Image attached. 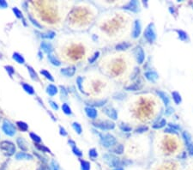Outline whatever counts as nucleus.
<instances>
[{"instance_id": "nucleus-19", "label": "nucleus", "mask_w": 193, "mask_h": 170, "mask_svg": "<svg viewBox=\"0 0 193 170\" xmlns=\"http://www.w3.org/2000/svg\"><path fill=\"white\" fill-rule=\"evenodd\" d=\"M131 46V43L124 41V42H121V43L116 45V48H116V50H118V51H124V50H127Z\"/></svg>"}, {"instance_id": "nucleus-42", "label": "nucleus", "mask_w": 193, "mask_h": 170, "mask_svg": "<svg viewBox=\"0 0 193 170\" xmlns=\"http://www.w3.org/2000/svg\"><path fill=\"white\" fill-rule=\"evenodd\" d=\"M99 56H100V52H95L94 54L91 56V58H90L89 59V63H94V62L96 61V59L99 58Z\"/></svg>"}, {"instance_id": "nucleus-36", "label": "nucleus", "mask_w": 193, "mask_h": 170, "mask_svg": "<svg viewBox=\"0 0 193 170\" xmlns=\"http://www.w3.org/2000/svg\"><path fill=\"white\" fill-rule=\"evenodd\" d=\"M17 143L19 144V147L21 148V150H27L28 149H27V147L25 146V141L22 139V138H21V137H19L18 139H17Z\"/></svg>"}, {"instance_id": "nucleus-6", "label": "nucleus", "mask_w": 193, "mask_h": 170, "mask_svg": "<svg viewBox=\"0 0 193 170\" xmlns=\"http://www.w3.org/2000/svg\"><path fill=\"white\" fill-rule=\"evenodd\" d=\"M94 125L99 128V129L102 130V131H108V130H113L115 128V124L111 121H100V122L94 123Z\"/></svg>"}, {"instance_id": "nucleus-43", "label": "nucleus", "mask_w": 193, "mask_h": 170, "mask_svg": "<svg viewBox=\"0 0 193 170\" xmlns=\"http://www.w3.org/2000/svg\"><path fill=\"white\" fill-rule=\"evenodd\" d=\"M72 150H73V153L76 155V157H81L82 156H83V153H82V151L79 150L77 147H76V146H75V147H72Z\"/></svg>"}, {"instance_id": "nucleus-35", "label": "nucleus", "mask_w": 193, "mask_h": 170, "mask_svg": "<svg viewBox=\"0 0 193 170\" xmlns=\"http://www.w3.org/2000/svg\"><path fill=\"white\" fill-rule=\"evenodd\" d=\"M54 36H55V33L53 32V31H49V32L46 33V34H41L42 38H45V39H53Z\"/></svg>"}, {"instance_id": "nucleus-53", "label": "nucleus", "mask_w": 193, "mask_h": 170, "mask_svg": "<svg viewBox=\"0 0 193 170\" xmlns=\"http://www.w3.org/2000/svg\"><path fill=\"white\" fill-rule=\"evenodd\" d=\"M8 4L6 3V1L4 0H0V9H5L7 8Z\"/></svg>"}, {"instance_id": "nucleus-38", "label": "nucleus", "mask_w": 193, "mask_h": 170, "mask_svg": "<svg viewBox=\"0 0 193 170\" xmlns=\"http://www.w3.org/2000/svg\"><path fill=\"white\" fill-rule=\"evenodd\" d=\"M141 87H142V86H141V85H139V84H138V83H133V84L131 85V86H128V87L126 88V89H127V90L136 91V90H138V89L141 88Z\"/></svg>"}, {"instance_id": "nucleus-17", "label": "nucleus", "mask_w": 193, "mask_h": 170, "mask_svg": "<svg viewBox=\"0 0 193 170\" xmlns=\"http://www.w3.org/2000/svg\"><path fill=\"white\" fill-rule=\"evenodd\" d=\"M76 72V68L74 66L68 67V68L61 69V73L66 76H72Z\"/></svg>"}, {"instance_id": "nucleus-34", "label": "nucleus", "mask_w": 193, "mask_h": 170, "mask_svg": "<svg viewBox=\"0 0 193 170\" xmlns=\"http://www.w3.org/2000/svg\"><path fill=\"white\" fill-rule=\"evenodd\" d=\"M148 131H149V127L147 125H140L136 129V132L137 133H144Z\"/></svg>"}, {"instance_id": "nucleus-49", "label": "nucleus", "mask_w": 193, "mask_h": 170, "mask_svg": "<svg viewBox=\"0 0 193 170\" xmlns=\"http://www.w3.org/2000/svg\"><path fill=\"white\" fill-rule=\"evenodd\" d=\"M164 131L165 132H166V133H169V134H179V132L178 131H174V130L171 129L170 127H166V128H165V130H164Z\"/></svg>"}, {"instance_id": "nucleus-16", "label": "nucleus", "mask_w": 193, "mask_h": 170, "mask_svg": "<svg viewBox=\"0 0 193 170\" xmlns=\"http://www.w3.org/2000/svg\"><path fill=\"white\" fill-rule=\"evenodd\" d=\"M172 99L173 102L176 104V105H179V104H181V102L183 101V99H182V96L180 95V93L178 92V91H172Z\"/></svg>"}, {"instance_id": "nucleus-10", "label": "nucleus", "mask_w": 193, "mask_h": 170, "mask_svg": "<svg viewBox=\"0 0 193 170\" xmlns=\"http://www.w3.org/2000/svg\"><path fill=\"white\" fill-rule=\"evenodd\" d=\"M145 78L151 82H156L159 80V74L155 71H148L144 73Z\"/></svg>"}, {"instance_id": "nucleus-23", "label": "nucleus", "mask_w": 193, "mask_h": 170, "mask_svg": "<svg viewBox=\"0 0 193 170\" xmlns=\"http://www.w3.org/2000/svg\"><path fill=\"white\" fill-rule=\"evenodd\" d=\"M124 145L122 144H117L115 145V147L112 149V152L115 153V154H118V155H122L124 153Z\"/></svg>"}, {"instance_id": "nucleus-11", "label": "nucleus", "mask_w": 193, "mask_h": 170, "mask_svg": "<svg viewBox=\"0 0 193 170\" xmlns=\"http://www.w3.org/2000/svg\"><path fill=\"white\" fill-rule=\"evenodd\" d=\"M156 94L159 96V98L161 100V102H163V104L165 105L166 107H168L170 106V102H171V100H170V97L169 95H167L166 92L162 91V90H157L156 91Z\"/></svg>"}, {"instance_id": "nucleus-58", "label": "nucleus", "mask_w": 193, "mask_h": 170, "mask_svg": "<svg viewBox=\"0 0 193 170\" xmlns=\"http://www.w3.org/2000/svg\"><path fill=\"white\" fill-rule=\"evenodd\" d=\"M186 170H193V167H191V168H188Z\"/></svg>"}, {"instance_id": "nucleus-40", "label": "nucleus", "mask_w": 193, "mask_h": 170, "mask_svg": "<svg viewBox=\"0 0 193 170\" xmlns=\"http://www.w3.org/2000/svg\"><path fill=\"white\" fill-rule=\"evenodd\" d=\"M72 126H73L74 130L76 131L78 134H81V133H82V127H81L80 124H78V123H76V122H74L73 123V125H72Z\"/></svg>"}, {"instance_id": "nucleus-29", "label": "nucleus", "mask_w": 193, "mask_h": 170, "mask_svg": "<svg viewBox=\"0 0 193 170\" xmlns=\"http://www.w3.org/2000/svg\"><path fill=\"white\" fill-rule=\"evenodd\" d=\"M28 72H29V75L31 76V78L33 79V80H38V76L36 74V72H35V71L34 69L32 68L31 66H28Z\"/></svg>"}, {"instance_id": "nucleus-4", "label": "nucleus", "mask_w": 193, "mask_h": 170, "mask_svg": "<svg viewBox=\"0 0 193 170\" xmlns=\"http://www.w3.org/2000/svg\"><path fill=\"white\" fill-rule=\"evenodd\" d=\"M103 159L105 160V162L106 163V164L112 167V168H119L120 166V161H119V158H118L117 157L113 156V155H111V154H106L103 156Z\"/></svg>"}, {"instance_id": "nucleus-28", "label": "nucleus", "mask_w": 193, "mask_h": 170, "mask_svg": "<svg viewBox=\"0 0 193 170\" xmlns=\"http://www.w3.org/2000/svg\"><path fill=\"white\" fill-rule=\"evenodd\" d=\"M91 169V166L90 163L87 161L84 160H81V170H90Z\"/></svg>"}, {"instance_id": "nucleus-46", "label": "nucleus", "mask_w": 193, "mask_h": 170, "mask_svg": "<svg viewBox=\"0 0 193 170\" xmlns=\"http://www.w3.org/2000/svg\"><path fill=\"white\" fill-rule=\"evenodd\" d=\"M30 137L36 142V143H40L41 141V137L39 136H37V135H35V133H30Z\"/></svg>"}, {"instance_id": "nucleus-51", "label": "nucleus", "mask_w": 193, "mask_h": 170, "mask_svg": "<svg viewBox=\"0 0 193 170\" xmlns=\"http://www.w3.org/2000/svg\"><path fill=\"white\" fill-rule=\"evenodd\" d=\"M76 82H77V85L79 87V89L81 90V92H83V89L82 88V83H83V78L82 77H78L77 80H76Z\"/></svg>"}, {"instance_id": "nucleus-45", "label": "nucleus", "mask_w": 193, "mask_h": 170, "mask_svg": "<svg viewBox=\"0 0 193 170\" xmlns=\"http://www.w3.org/2000/svg\"><path fill=\"white\" fill-rule=\"evenodd\" d=\"M4 68H5V70H6V71L9 73L10 76H13V74H14V72H15V70L13 69L12 66H10V65H8L7 66V65H6Z\"/></svg>"}, {"instance_id": "nucleus-30", "label": "nucleus", "mask_w": 193, "mask_h": 170, "mask_svg": "<svg viewBox=\"0 0 193 170\" xmlns=\"http://www.w3.org/2000/svg\"><path fill=\"white\" fill-rule=\"evenodd\" d=\"M167 126L170 127L171 129L178 131V132H179V131H181V126L179 125V124H176V123H168V124H167Z\"/></svg>"}, {"instance_id": "nucleus-47", "label": "nucleus", "mask_w": 193, "mask_h": 170, "mask_svg": "<svg viewBox=\"0 0 193 170\" xmlns=\"http://www.w3.org/2000/svg\"><path fill=\"white\" fill-rule=\"evenodd\" d=\"M173 112H174V109L172 108V107L168 106V107H166V110H165L166 115H171V114H173Z\"/></svg>"}, {"instance_id": "nucleus-15", "label": "nucleus", "mask_w": 193, "mask_h": 170, "mask_svg": "<svg viewBox=\"0 0 193 170\" xmlns=\"http://www.w3.org/2000/svg\"><path fill=\"white\" fill-rule=\"evenodd\" d=\"M104 112L106 115L108 116L109 118H111L113 120H116L118 119V113L116 111V109H114L112 107H108V108H105Z\"/></svg>"}, {"instance_id": "nucleus-7", "label": "nucleus", "mask_w": 193, "mask_h": 170, "mask_svg": "<svg viewBox=\"0 0 193 170\" xmlns=\"http://www.w3.org/2000/svg\"><path fill=\"white\" fill-rule=\"evenodd\" d=\"M0 148L2 150H5L8 153V155H10V156L13 155L16 152V147H15L14 143L9 142V141H3L0 143Z\"/></svg>"}, {"instance_id": "nucleus-13", "label": "nucleus", "mask_w": 193, "mask_h": 170, "mask_svg": "<svg viewBox=\"0 0 193 170\" xmlns=\"http://www.w3.org/2000/svg\"><path fill=\"white\" fill-rule=\"evenodd\" d=\"M124 9L127 10H130V11H132V12H138L140 10L139 3L138 1H131L126 5H124Z\"/></svg>"}, {"instance_id": "nucleus-39", "label": "nucleus", "mask_w": 193, "mask_h": 170, "mask_svg": "<svg viewBox=\"0 0 193 170\" xmlns=\"http://www.w3.org/2000/svg\"><path fill=\"white\" fill-rule=\"evenodd\" d=\"M62 110L64 111V113L66 114H71V109H70V108L66 103L63 104Z\"/></svg>"}, {"instance_id": "nucleus-2", "label": "nucleus", "mask_w": 193, "mask_h": 170, "mask_svg": "<svg viewBox=\"0 0 193 170\" xmlns=\"http://www.w3.org/2000/svg\"><path fill=\"white\" fill-rule=\"evenodd\" d=\"M177 162L174 161H164L159 163L155 170H180V167Z\"/></svg>"}, {"instance_id": "nucleus-12", "label": "nucleus", "mask_w": 193, "mask_h": 170, "mask_svg": "<svg viewBox=\"0 0 193 170\" xmlns=\"http://www.w3.org/2000/svg\"><path fill=\"white\" fill-rule=\"evenodd\" d=\"M167 124H168V123H167L166 119H164V118H160V119H158L152 125V128L155 130L163 129V128H165L166 126L167 125Z\"/></svg>"}, {"instance_id": "nucleus-55", "label": "nucleus", "mask_w": 193, "mask_h": 170, "mask_svg": "<svg viewBox=\"0 0 193 170\" xmlns=\"http://www.w3.org/2000/svg\"><path fill=\"white\" fill-rule=\"evenodd\" d=\"M61 94H62L63 97H64V98H66L67 97V92H66V90H65V88H61Z\"/></svg>"}, {"instance_id": "nucleus-1", "label": "nucleus", "mask_w": 193, "mask_h": 170, "mask_svg": "<svg viewBox=\"0 0 193 170\" xmlns=\"http://www.w3.org/2000/svg\"><path fill=\"white\" fill-rule=\"evenodd\" d=\"M143 36L149 43L153 44L155 42L156 39H157V33H156L155 23L150 22L149 24H148V26L145 28Z\"/></svg>"}, {"instance_id": "nucleus-48", "label": "nucleus", "mask_w": 193, "mask_h": 170, "mask_svg": "<svg viewBox=\"0 0 193 170\" xmlns=\"http://www.w3.org/2000/svg\"><path fill=\"white\" fill-rule=\"evenodd\" d=\"M13 12L16 15V17H18V18H22V13H21V11L17 9V8H13Z\"/></svg>"}, {"instance_id": "nucleus-50", "label": "nucleus", "mask_w": 193, "mask_h": 170, "mask_svg": "<svg viewBox=\"0 0 193 170\" xmlns=\"http://www.w3.org/2000/svg\"><path fill=\"white\" fill-rule=\"evenodd\" d=\"M28 17H29L30 21H31V22H32V23H33V24L35 25V27H38V28H41V25H40V24H39V23L37 22V21L35 20V19H34V18H33V17H32L31 16H29Z\"/></svg>"}, {"instance_id": "nucleus-22", "label": "nucleus", "mask_w": 193, "mask_h": 170, "mask_svg": "<svg viewBox=\"0 0 193 170\" xmlns=\"http://www.w3.org/2000/svg\"><path fill=\"white\" fill-rule=\"evenodd\" d=\"M47 93L49 95H52V96L56 95L58 93V88L56 87L55 85H53V84H50V85L47 86Z\"/></svg>"}, {"instance_id": "nucleus-9", "label": "nucleus", "mask_w": 193, "mask_h": 170, "mask_svg": "<svg viewBox=\"0 0 193 170\" xmlns=\"http://www.w3.org/2000/svg\"><path fill=\"white\" fill-rule=\"evenodd\" d=\"M134 54H135V58H136V60L138 62V65H142L144 62L145 53L143 49L141 47H138L136 48V50L134 52Z\"/></svg>"}, {"instance_id": "nucleus-21", "label": "nucleus", "mask_w": 193, "mask_h": 170, "mask_svg": "<svg viewBox=\"0 0 193 170\" xmlns=\"http://www.w3.org/2000/svg\"><path fill=\"white\" fill-rule=\"evenodd\" d=\"M182 137L185 141V143L186 144H189V143H192V136L191 134L188 132V131H183L182 132Z\"/></svg>"}, {"instance_id": "nucleus-27", "label": "nucleus", "mask_w": 193, "mask_h": 170, "mask_svg": "<svg viewBox=\"0 0 193 170\" xmlns=\"http://www.w3.org/2000/svg\"><path fill=\"white\" fill-rule=\"evenodd\" d=\"M120 129L122 130L124 132H130L132 131V127L131 125H129L128 124H124V123H121L120 125H119Z\"/></svg>"}, {"instance_id": "nucleus-5", "label": "nucleus", "mask_w": 193, "mask_h": 170, "mask_svg": "<svg viewBox=\"0 0 193 170\" xmlns=\"http://www.w3.org/2000/svg\"><path fill=\"white\" fill-rule=\"evenodd\" d=\"M2 129L4 131V132L8 135V136H14L16 133V128H15L14 125L12 123H10L9 120H4L3 123V126Z\"/></svg>"}, {"instance_id": "nucleus-18", "label": "nucleus", "mask_w": 193, "mask_h": 170, "mask_svg": "<svg viewBox=\"0 0 193 170\" xmlns=\"http://www.w3.org/2000/svg\"><path fill=\"white\" fill-rule=\"evenodd\" d=\"M85 112H86L88 117H89L90 119H95L97 117V114H98L96 109L91 108V107H87L85 108Z\"/></svg>"}, {"instance_id": "nucleus-41", "label": "nucleus", "mask_w": 193, "mask_h": 170, "mask_svg": "<svg viewBox=\"0 0 193 170\" xmlns=\"http://www.w3.org/2000/svg\"><path fill=\"white\" fill-rule=\"evenodd\" d=\"M89 156L92 159H95L98 157V152L95 149H91L89 152Z\"/></svg>"}, {"instance_id": "nucleus-44", "label": "nucleus", "mask_w": 193, "mask_h": 170, "mask_svg": "<svg viewBox=\"0 0 193 170\" xmlns=\"http://www.w3.org/2000/svg\"><path fill=\"white\" fill-rule=\"evenodd\" d=\"M50 169L51 170H59V166L55 161H53L50 164Z\"/></svg>"}, {"instance_id": "nucleus-33", "label": "nucleus", "mask_w": 193, "mask_h": 170, "mask_svg": "<svg viewBox=\"0 0 193 170\" xmlns=\"http://www.w3.org/2000/svg\"><path fill=\"white\" fill-rule=\"evenodd\" d=\"M16 125H18V127H19V128H20L21 131H28V126L26 123L22 122V121H18V122H16Z\"/></svg>"}, {"instance_id": "nucleus-24", "label": "nucleus", "mask_w": 193, "mask_h": 170, "mask_svg": "<svg viewBox=\"0 0 193 170\" xmlns=\"http://www.w3.org/2000/svg\"><path fill=\"white\" fill-rule=\"evenodd\" d=\"M41 48L46 53H47L48 54H50V53L53 52V47H52V45L49 44V43H47V42H42Z\"/></svg>"}, {"instance_id": "nucleus-14", "label": "nucleus", "mask_w": 193, "mask_h": 170, "mask_svg": "<svg viewBox=\"0 0 193 170\" xmlns=\"http://www.w3.org/2000/svg\"><path fill=\"white\" fill-rule=\"evenodd\" d=\"M174 31L176 32V34H177V35H178V38H179V40H180L181 41L187 42V41H190V37H189L188 34L186 33L185 30L177 28V29H174Z\"/></svg>"}, {"instance_id": "nucleus-26", "label": "nucleus", "mask_w": 193, "mask_h": 170, "mask_svg": "<svg viewBox=\"0 0 193 170\" xmlns=\"http://www.w3.org/2000/svg\"><path fill=\"white\" fill-rule=\"evenodd\" d=\"M12 58H13V59H14L15 61H16L17 63H19V64H24V62H25L24 58L21 54H19L18 53H13V57Z\"/></svg>"}, {"instance_id": "nucleus-31", "label": "nucleus", "mask_w": 193, "mask_h": 170, "mask_svg": "<svg viewBox=\"0 0 193 170\" xmlns=\"http://www.w3.org/2000/svg\"><path fill=\"white\" fill-rule=\"evenodd\" d=\"M22 87L24 88V90L28 93V94H30V95H33L34 93H35V90H34V88L33 87H31L30 85H28V84H26V83H23L22 84Z\"/></svg>"}, {"instance_id": "nucleus-56", "label": "nucleus", "mask_w": 193, "mask_h": 170, "mask_svg": "<svg viewBox=\"0 0 193 170\" xmlns=\"http://www.w3.org/2000/svg\"><path fill=\"white\" fill-rule=\"evenodd\" d=\"M59 130H60V134H61V135H63V136H66V135H67V132L65 131L64 128L60 127V128H59Z\"/></svg>"}, {"instance_id": "nucleus-25", "label": "nucleus", "mask_w": 193, "mask_h": 170, "mask_svg": "<svg viewBox=\"0 0 193 170\" xmlns=\"http://www.w3.org/2000/svg\"><path fill=\"white\" fill-rule=\"evenodd\" d=\"M48 59H49V61L51 62L53 65H56V66H59V65H61L60 61L56 58V56H54V55L48 54Z\"/></svg>"}, {"instance_id": "nucleus-3", "label": "nucleus", "mask_w": 193, "mask_h": 170, "mask_svg": "<svg viewBox=\"0 0 193 170\" xmlns=\"http://www.w3.org/2000/svg\"><path fill=\"white\" fill-rule=\"evenodd\" d=\"M99 136L101 137V143L106 148H110L116 144V138L111 134H99Z\"/></svg>"}, {"instance_id": "nucleus-32", "label": "nucleus", "mask_w": 193, "mask_h": 170, "mask_svg": "<svg viewBox=\"0 0 193 170\" xmlns=\"http://www.w3.org/2000/svg\"><path fill=\"white\" fill-rule=\"evenodd\" d=\"M41 73L42 75L44 76L46 78H47L48 80H50V81H52V82H53V81H54V79H53V76L51 75V73H49L47 71H46V70H42V71H41Z\"/></svg>"}, {"instance_id": "nucleus-20", "label": "nucleus", "mask_w": 193, "mask_h": 170, "mask_svg": "<svg viewBox=\"0 0 193 170\" xmlns=\"http://www.w3.org/2000/svg\"><path fill=\"white\" fill-rule=\"evenodd\" d=\"M16 160H32V159H33V157H32L31 155H29V154L21 152V153L16 154Z\"/></svg>"}, {"instance_id": "nucleus-52", "label": "nucleus", "mask_w": 193, "mask_h": 170, "mask_svg": "<svg viewBox=\"0 0 193 170\" xmlns=\"http://www.w3.org/2000/svg\"><path fill=\"white\" fill-rule=\"evenodd\" d=\"M37 148L40 150H42L43 152H49V153L51 152V150H49L48 148L45 147L44 145H37Z\"/></svg>"}, {"instance_id": "nucleus-8", "label": "nucleus", "mask_w": 193, "mask_h": 170, "mask_svg": "<svg viewBox=\"0 0 193 170\" xmlns=\"http://www.w3.org/2000/svg\"><path fill=\"white\" fill-rule=\"evenodd\" d=\"M142 32V24L140 20H136L133 24V28L131 31V36L133 39H138Z\"/></svg>"}, {"instance_id": "nucleus-57", "label": "nucleus", "mask_w": 193, "mask_h": 170, "mask_svg": "<svg viewBox=\"0 0 193 170\" xmlns=\"http://www.w3.org/2000/svg\"><path fill=\"white\" fill-rule=\"evenodd\" d=\"M113 170H124L123 168H121V167H119V168H116V169H114Z\"/></svg>"}, {"instance_id": "nucleus-54", "label": "nucleus", "mask_w": 193, "mask_h": 170, "mask_svg": "<svg viewBox=\"0 0 193 170\" xmlns=\"http://www.w3.org/2000/svg\"><path fill=\"white\" fill-rule=\"evenodd\" d=\"M49 103H50V105L52 106V108H53V109H55V110H58V107L57 103H55L54 102H53V101H50Z\"/></svg>"}, {"instance_id": "nucleus-37", "label": "nucleus", "mask_w": 193, "mask_h": 170, "mask_svg": "<svg viewBox=\"0 0 193 170\" xmlns=\"http://www.w3.org/2000/svg\"><path fill=\"white\" fill-rule=\"evenodd\" d=\"M186 150H187V154L193 157V143L186 144Z\"/></svg>"}]
</instances>
